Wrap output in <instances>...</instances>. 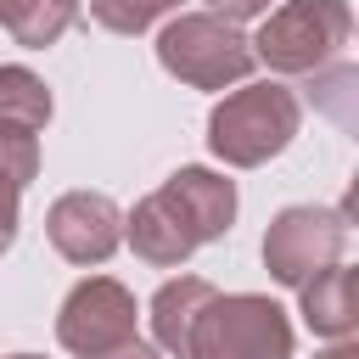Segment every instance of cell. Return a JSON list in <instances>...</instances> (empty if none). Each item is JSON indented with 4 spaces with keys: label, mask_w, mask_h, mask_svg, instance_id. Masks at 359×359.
I'll use <instances>...</instances> for the list:
<instances>
[{
    "label": "cell",
    "mask_w": 359,
    "mask_h": 359,
    "mask_svg": "<svg viewBox=\"0 0 359 359\" xmlns=\"http://www.w3.org/2000/svg\"><path fill=\"white\" fill-rule=\"evenodd\" d=\"M292 320L264 292H213L196 331L191 359H292Z\"/></svg>",
    "instance_id": "4"
},
{
    "label": "cell",
    "mask_w": 359,
    "mask_h": 359,
    "mask_svg": "<svg viewBox=\"0 0 359 359\" xmlns=\"http://www.w3.org/2000/svg\"><path fill=\"white\" fill-rule=\"evenodd\" d=\"M11 359H39V353H11Z\"/></svg>",
    "instance_id": "20"
},
{
    "label": "cell",
    "mask_w": 359,
    "mask_h": 359,
    "mask_svg": "<svg viewBox=\"0 0 359 359\" xmlns=\"http://www.w3.org/2000/svg\"><path fill=\"white\" fill-rule=\"evenodd\" d=\"M353 39V11L348 0H286L275 11H264V28L252 45V62H264L269 73H320L325 62H337Z\"/></svg>",
    "instance_id": "2"
},
{
    "label": "cell",
    "mask_w": 359,
    "mask_h": 359,
    "mask_svg": "<svg viewBox=\"0 0 359 359\" xmlns=\"http://www.w3.org/2000/svg\"><path fill=\"white\" fill-rule=\"evenodd\" d=\"M123 241L135 247V258L140 264H151V269H180L202 241H196V230L185 224V213L168 202V191L157 185L151 196H140L135 202V213L123 219Z\"/></svg>",
    "instance_id": "8"
},
{
    "label": "cell",
    "mask_w": 359,
    "mask_h": 359,
    "mask_svg": "<svg viewBox=\"0 0 359 359\" xmlns=\"http://www.w3.org/2000/svg\"><path fill=\"white\" fill-rule=\"evenodd\" d=\"M157 62L168 79H180L191 90H224L252 73V45L219 11H180L157 34Z\"/></svg>",
    "instance_id": "3"
},
{
    "label": "cell",
    "mask_w": 359,
    "mask_h": 359,
    "mask_svg": "<svg viewBox=\"0 0 359 359\" xmlns=\"http://www.w3.org/2000/svg\"><path fill=\"white\" fill-rule=\"evenodd\" d=\"M208 297H213V280H202V275H174V280L157 286V297H151L146 314H151V337H157L163 353L191 359V331H196Z\"/></svg>",
    "instance_id": "11"
},
{
    "label": "cell",
    "mask_w": 359,
    "mask_h": 359,
    "mask_svg": "<svg viewBox=\"0 0 359 359\" xmlns=\"http://www.w3.org/2000/svg\"><path fill=\"white\" fill-rule=\"evenodd\" d=\"M163 191H168V202L185 213V224L196 230V241L208 247V241H219L230 224H236V180H224V174H213V168H174L168 180H163Z\"/></svg>",
    "instance_id": "9"
},
{
    "label": "cell",
    "mask_w": 359,
    "mask_h": 359,
    "mask_svg": "<svg viewBox=\"0 0 359 359\" xmlns=\"http://www.w3.org/2000/svg\"><path fill=\"white\" fill-rule=\"evenodd\" d=\"M224 22H247V17H264L269 11V0H208Z\"/></svg>",
    "instance_id": "17"
},
{
    "label": "cell",
    "mask_w": 359,
    "mask_h": 359,
    "mask_svg": "<svg viewBox=\"0 0 359 359\" xmlns=\"http://www.w3.org/2000/svg\"><path fill=\"white\" fill-rule=\"evenodd\" d=\"M135 292L112 275H90L79 280L67 297H62V314H56V342L73 353V359H95L118 342L135 337Z\"/></svg>",
    "instance_id": "6"
},
{
    "label": "cell",
    "mask_w": 359,
    "mask_h": 359,
    "mask_svg": "<svg viewBox=\"0 0 359 359\" xmlns=\"http://www.w3.org/2000/svg\"><path fill=\"white\" fill-rule=\"evenodd\" d=\"M34 174H39V135L0 129V252L17 241V208Z\"/></svg>",
    "instance_id": "12"
},
{
    "label": "cell",
    "mask_w": 359,
    "mask_h": 359,
    "mask_svg": "<svg viewBox=\"0 0 359 359\" xmlns=\"http://www.w3.org/2000/svg\"><path fill=\"white\" fill-rule=\"evenodd\" d=\"M168 11H180V0H90V17L107 34H146Z\"/></svg>",
    "instance_id": "15"
},
{
    "label": "cell",
    "mask_w": 359,
    "mask_h": 359,
    "mask_svg": "<svg viewBox=\"0 0 359 359\" xmlns=\"http://www.w3.org/2000/svg\"><path fill=\"white\" fill-rule=\"evenodd\" d=\"M50 123V90L34 67H17L6 62L0 67V129H28L39 135Z\"/></svg>",
    "instance_id": "14"
},
{
    "label": "cell",
    "mask_w": 359,
    "mask_h": 359,
    "mask_svg": "<svg viewBox=\"0 0 359 359\" xmlns=\"http://www.w3.org/2000/svg\"><path fill=\"white\" fill-rule=\"evenodd\" d=\"M353 84H359V73L337 56V62H325L320 73H309V95L337 118V123H353Z\"/></svg>",
    "instance_id": "16"
},
{
    "label": "cell",
    "mask_w": 359,
    "mask_h": 359,
    "mask_svg": "<svg viewBox=\"0 0 359 359\" xmlns=\"http://www.w3.org/2000/svg\"><path fill=\"white\" fill-rule=\"evenodd\" d=\"M353 286H359V275H353L342 258H337L331 269L309 275V280L297 286V314H303V325H309L314 337H325V342H342V337H353V325H359Z\"/></svg>",
    "instance_id": "10"
},
{
    "label": "cell",
    "mask_w": 359,
    "mask_h": 359,
    "mask_svg": "<svg viewBox=\"0 0 359 359\" xmlns=\"http://www.w3.org/2000/svg\"><path fill=\"white\" fill-rule=\"evenodd\" d=\"M95 359H163L151 342H140V337H129V342H118V348H107V353H95Z\"/></svg>",
    "instance_id": "18"
},
{
    "label": "cell",
    "mask_w": 359,
    "mask_h": 359,
    "mask_svg": "<svg viewBox=\"0 0 359 359\" xmlns=\"http://www.w3.org/2000/svg\"><path fill=\"white\" fill-rule=\"evenodd\" d=\"M297 123H303V101L280 79H258L230 90L208 112V146L230 168H264L297 140Z\"/></svg>",
    "instance_id": "1"
},
{
    "label": "cell",
    "mask_w": 359,
    "mask_h": 359,
    "mask_svg": "<svg viewBox=\"0 0 359 359\" xmlns=\"http://www.w3.org/2000/svg\"><path fill=\"white\" fill-rule=\"evenodd\" d=\"M45 236L67 264H107L123 241V213L107 191H67L45 213Z\"/></svg>",
    "instance_id": "7"
},
{
    "label": "cell",
    "mask_w": 359,
    "mask_h": 359,
    "mask_svg": "<svg viewBox=\"0 0 359 359\" xmlns=\"http://www.w3.org/2000/svg\"><path fill=\"white\" fill-rule=\"evenodd\" d=\"M73 22H79V0H0V28L22 50L56 45Z\"/></svg>",
    "instance_id": "13"
},
{
    "label": "cell",
    "mask_w": 359,
    "mask_h": 359,
    "mask_svg": "<svg viewBox=\"0 0 359 359\" xmlns=\"http://www.w3.org/2000/svg\"><path fill=\"white\" fill-rule=\"evenodd\" d=\"M314 359H359V348L342 337V342H331V348H325V353H314Z\"/></svg>",
    "instance_id": "19"
},
{
    "label": "cell",
    "mask_w": 359,
    "mask_h": 359,
    "mask_svg": "<svg viewBox=\"0 0 359 359\" xmlns=\"http://www.w3.org/2000/svg\"><path fill=\"white\" fill-rule=\"evenodd\" d=\"M348 247V208H280L264 230V269L280 286H303Z\"/></svg>",
    "instance_id": "5"
}]
</instances>
